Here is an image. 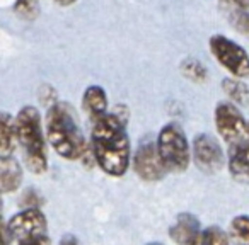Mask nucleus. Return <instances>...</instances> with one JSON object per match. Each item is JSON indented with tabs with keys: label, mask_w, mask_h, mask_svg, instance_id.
Wrapping results in <instances>:
<instances>
[{
	"label": "nucleus",
	"mask_w": 249,
	"mask_h": 245,
	"mask_svg": "<svg viewBox=\"0 0 249 245\" xmlns=\"http://www.w3.org/2000/svg\"><path fill=\"white\" fill-rule=\"evenodd\" d=\"M22 182V169L14 157L0 160V187L2 193L9 194L19 189Z\"/></svg>",
	"instance_id": "ddd939ff"
},
{
	"label": "nucleus",
	"mask_w": 249,
	"mask_h": 245,
	"mask_svg": "<svg viewBox=\"0 0 249 245\" xmlns=\"http://www.w3.org/2000/svg\"><path fill=\"white\" fill-rule=\"evenodd\" d=\"M60 245H79V242H77V238L73 237V235H65V237L60 240Z\"/></svg>",
	"instance_id": "5701e85b"
},
{
	"label": "nucleus",
	"mask_w": 249,
	"mask_h": 245,
	"mask_svg": "<svg viewBox=\"0 0 249 245\" xmlns=\"http://www.w3.org/2000/svg\"><path fill=\"white\" fill-rule=\"evenodd\" d=\"M195 165L205 174H215L224 165V152L210 135H196L193 140Z\"/></svg>",
	"instance_id": "6e6552de"
},
{
	"label": "nucleus",
	"mask_w": 249,
	"mask_h": 245,
	"mask_svg": "<svg viewBox=\"0 0 249 245\" xmlns=\"http://www.w3.org/2000/svg\"><path fill=\"white\" fill-rule=\"evenodd\" d=\"M200 235V223L195 214L181 213L169 228V237L178 245H191Z\"/></svg>",
	"instance_id": "9d476101"
},
{
	"label": "nucleus",
	"mask_w": 249,
	"mask_h": 245,
	"mask_svg": "<svg viewBox=\"0 0 249 245\" xmlns=\"http://www.w3.org/2000/svg\"><path fill=\"white\" fill-rule=\"evenodd\" d=\"M46 138L52 148L67 160L86 155L87 143L73 107L67 102H53L46 114Z\"/></svg>",
	"instance_id": "f03ea898"
},
{
	"label": "nucleus",
	"mask_w": 249,
	"mask_h": 245,
	"mask_svg": "<svg viewBox=\"0 0 249 245\" xmlns=\"http://www.w3.org/2000/svg\"><path fill=\"white\" fill-rule=\"evenodd\" d=\"M16 131L29 170L35 174H43L48 167V159H46L41 116L36 107L24 106L19 111L16 116Z\"/></svg>",
	"instance_id": "7ed1b4c3"
},
{
	"label": "nucleus",
	"mask_w": 249,
	"mask_h": 245,
	"mask_svg": "<svg viewBox=\"0 0 249 245\" xmlns=\"http://www.w3.org/2000/svg\"><path fill=\"white\" fill-rule=\"evenodd\" d=\"M60 5H63V7H69V5H73L77 2V0H56Z\"/></svg>",
	"instance_id": "b1692460"
},
{
	"label": "nucleus",
	"mask_w": 249,
	"mask_h": 245,
	"mask_svg": "<svg viewBox=\"0 0 249 245\" xmlns=\"http://www.w3.org/2000/svg\"><path fill=\"white\" fill-rule=\"evenodd\" d=\"M227 235H225V231L222 228L208 227L203 231H200L196 240L191 245H227Z\"/></svg>",
	"instance_id": "dca6fc26"
},
{
	"label": "nucleus",
	"mask_w": 249,
	"mask_h": 245,
	"mask_svg": "<svg viewBox=\"0 0 249 245\" xmlns=\"http://www.w3.org/2000/svg\"><path fill=\"white\" fill-rule=\"evenodd\" d=\"M222 89L232 99V102L239 104L242 107H249V87L239 79L229 77L222 82Z\"/></svg>",
	"instance_id": "2eb2a0df"
},
{
	"label": "nucleus",
	"mask_w": 249,
	"mask_h": 245,
	"mask_svg": "<svg viewBox=\"0 0 249 245\" xmlns=\"http://www.w3.org/2000/svg\"><path fill=\"white\" fill-rule=\"evenodd\" d=\"M133 169L143 180H159L164 177L166 167L160 162L157 147L152 142L142 143L133 157Z\"/></svg>",
	"instance_id": "1a4fd4ad"
},
{
	"label": "nucleus",
	"mask_w": 249,
	"mask_h": 245,
	"mask_svg": "<svg viewBox=\"0 0 249 245\" xmlns=\"http://www.w3.org/2000/svg\"><path fill=\"white\" fill-rule=\"evenodd\" d=\"M45 231L46 218L38 208H28V210L14 214L5 227V235H9L12 240H18L19 244L36 237H43Z\"/></svg>",
	"instance_id": "0eeeda50"
},
{
	"label": "nucleus",
	"mask_w": 249,
	"mask_h": 245,
	"mask_svg": "<svg viewBox=\"0 0 249 245\" xmlns=\"http://www.w3.org/2000/svg\"><path fill=\"white\" fill-rule=\"evenodd\" d=\"M92 153L107 176L121 177L130 165V140L118 114L107 113L92 123Z\"/></svg>",
	"instance_id": "f257e3e1"
},
{
	"label": "nucleus",
	"mask_w": 249,
	"mask_h": 245,
	"mask_svg": "<svg viewBox=\"0 0 249 245\" xmlns=\"http://www.w3.org/2000/svg\"><path fill=\"white\" fill-rule=\"evenodd\" d=\"M231 230L239 240L249 242V216L248 214H239L231 221Z\"/></svg>",
	"instance_id": "aec40b11"
},
{
	"label": "nucleus",
	"mask_w": 249,
	"mask_h": 245,
	"mask_svg": "<svg viewBox=\"0 0 249 245\" xmlns=\"http://www.w3.org/2000/svg\"><path fill=\"white\" fill-rule=\"evenodd\" d=\"M181 72L186 79L193 80V82H205L208 79V73H207V68L201 65L198 60L195 58H186L183 63H181Z\"/></svg>",
	"instance_id": "f3484780"
},
{
	"label": "nucleus",
	"mask_w": 249,
	"mask_h": 245,
	"mask_svg": "<svg viewBox=\"0 0 249 245\" xmlns=\"http://www.w3.org/2000/svg\"><path fill=\"white\" fill-rule=\"evenodd\" d=\"M19 245H50V242H48V238H46V235H43V237L31 238V240H26Z\"/></svg>",
	"instance_id": "4be33fe9"
},
{
	"label": "nucleus",
	"mask_w": 249,
	"mask_h": 245,
	"mask_svg": "<svg viewBox=\"0 0 249 245\" xmlns=\"http://www.w3.org/2000/svg\"><path fill=\"white\" fill-rule=\"evenodd\" d=\"M157 153L160 157V162L171 172H183L190 165L191 152L190 143L184 135L183 128L176 123H169L159 131L157 136Z\"/></svg>",
	"instance_id": "20e7f679"
},
{
	"label": "nucleus",
	"mask_w": 249,
	"mask_h": 245,
	"mask_svg": "<svg viewBox=\"0 0 249 245\" xmlns=\"http://www.w3.org/2000/svg\"><path fill=\"white\" fill-rule=\"evenodd\" d=\"M231 9H239V11H249V0H222Z\"/></svg>",
	"instance_id": "412c9836"
},
{
	"label": "nucleus",
	"mask_w": 249,
	"mask_h": 245,
	"mask_svg": "<svg viewBox=\"0 0 249 245\" xmlns=\"http://www.w3.org/2000/svg\"><path fill=\"white\" fill-rule=\"evenodd\" d=\"M82 107L89 119L96 123L103 116L107 114V97L103 87L99 85H89L82 96Z\"/></svg>",
	"instance_id": "f8f14e48"
},
{
	"label": "nucleus",
	"mask_w": 249,
	"mask_h": 245,
	"mask_svg": "<svg viewBox=\"0 0 249 245\" xmlns=\"http://www.w3.org/2000/svg\"><path fill=\"white\" fill-rule=\"evenodd\" d=\"M229 19H231V24L235 28V31L241 33L242 36H246L249 39V11L231 9L229 11Z\"/></svg>",
	"instance_id": "6ab92c4d"
},
{
	"label": "nucleus",
	"mask_w": 249,
	"mask_h": 245,
	"mask_svg": "<svg viewBox=\"0 0 249 245\" xmlns=\"http://www.w3.org/2000/svg\"><path fill=\"white\" fill-rule=\"evenodd\" d=\"M18 143V131H16V119L9 113H2L0 116V155L2 159L12 157Z\"/></svg>",
	"instance_id": "4468645a"
},
{
	"label": "nucleus",
	"mask_w": 249,
	"mask_h": 245,
	"mask_svg": "<svg viewBox=\"0 0 249 245\" xmlns=\"http://www.w3.org/2000/svg\"><path fill=\"white\" fill-rule=\"evenodd\" d=\"M149 245H160V244H149Z\"/></svg>",
	"instance_id": "393cba45"
},
{
	"label": "nucleus",
	"mask_w": 249,
	"mask_h": 245,
	"mask_svg": "<svg viewBox=\"0 0 249 245\" xmlns=\"http://www.w3.org/2000/svg\"><path fill=\"white\" fill-rule=\"evenodd\" d=\"M213 58L231 73L234 79L249 77V55L241 45L231 41L227 36L215 34L208 41Z\"/></svg>",
	"instance_id": "39448f33"
},
{
	"label": "nucleus",
	"mask_w": 249,
	"mask_h": 245,
	"mask_svg": "<svg viewBox=\"0 0 249 245\" xmlns=\"http://www.w3.org/2000/svg\"><path fill=\"white\" fill-rule=\"evenodd\" d=\"M215 126L229 148L249 140V123L241 111L231 102H220L215 107Z\"/></svg>",
	"instance_id": "423d86ee"
},
{
	"label": "nucleus",
	"mask_w": 249,
	"mask_h": 245,
	"mask_svg": "<svg viewBox=\"0 0 249 245\" xmlns=\"http://www.w3.org/2000/svg\"><path fill=\"white\" fill-rule=\"evenodd\" d=\"M229 152V170L237 182L249 184V140L231 147Z\"/></svg>",
	"instance_id": "9b49d317"
},
{
	"label": "nucleus",
	"mask_w": 249,
	"mask_h": 245,
	"mask_svg": "<svg viewBox=\"0 0 249 245\" xmlns=\"http://www.w3.org/2000/svg\"><path fill=\"white\" fill-rule=\"evenodd\" d=\"M14 12L24 21H33L39 14V4L38 0H16Z\"/></svg>",
	"instance_id": "a211bd4d"
}]
</instances>
